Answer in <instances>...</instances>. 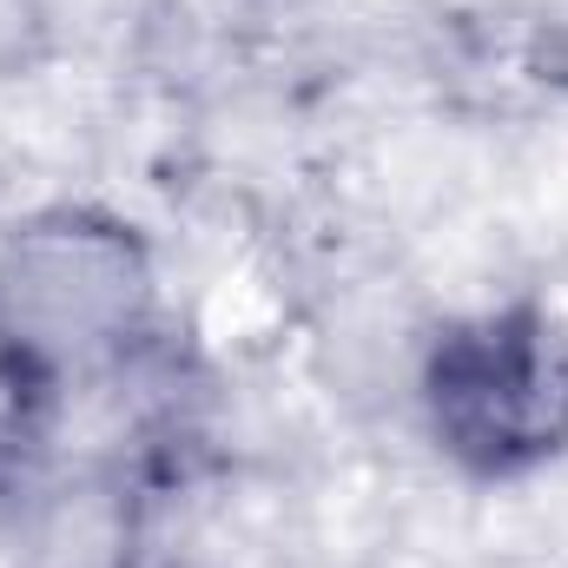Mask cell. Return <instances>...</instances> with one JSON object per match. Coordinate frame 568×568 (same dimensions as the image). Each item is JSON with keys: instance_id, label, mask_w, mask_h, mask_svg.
<instances>
[{"instance_id": "7a4b0ae2", "label": "cell", "mask_w": 568, "mask_h": 568, "mask_svg": "<svg viewBox=\"0 0 568 568\" xmlns=\"http://www.w3.org/2000/svg\"><path fill=\"white\" fill-rule=\"evenodd\" d=\"M152 317V258L106 212H40L0 239V351L60 377L113 364Z\"/></svg>"}, {"instance_id": "6da1fadb", "label": "cell", "mask_w": 568, "mask_h": 568, "mask_svg": "<svg viewBox=\"0 0 568 568\" xmlns=\"http://www.w3.org/2000/svg\"><path fill=\"white\" fill-rule=\"evenodd\" d=\"M424 424L436 449L483 483L568 456V324L542 304H503L436 331Z\"/></svg>"}, {"instance_id": "3957f363", "label": "cell", "mask_w": 568, "mask_h": 568, "mask_svg": "<svg viewBox=\"0 0 568 568\" xmlns=\"http://www.w3.org/2000/svg\"><path fill=\"white\" fill-rule=\"evenodd\" d=\"M60 417V377L20 364L0 351V496H20L53 443Z\"/></svg>"}]
</instances>
